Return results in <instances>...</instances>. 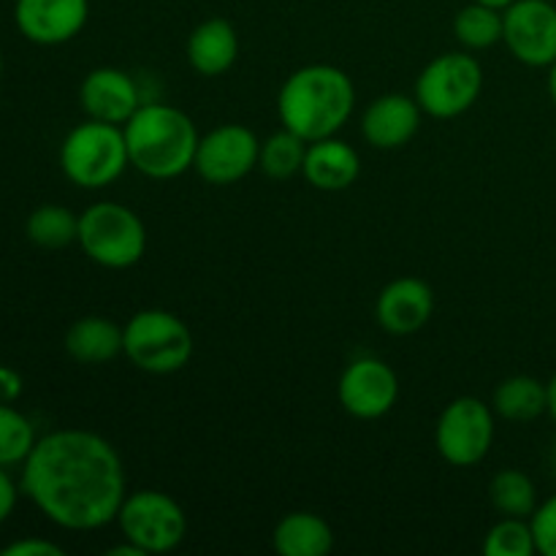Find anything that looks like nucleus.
I'll return each mask as SVG.
<instances>
[{
  "label": "nucleus",
  "mask_w": 556,
  "mask_h": 556,
  "mask_svg": "<svg viewBox=\"0 0 556 556\" xmlns=\"http://www.w3.org/2000/svg\"><path fill=\"white\" fill-rule=\"evenodd\" d=\"M22 492L52 525L90 532L117 521L128 486L123 459L106 438L60 429L38 438L22 462Z\"/></svg>",
  "instance_id": "1"
},
{
  "label": "nucleus",
  "mask_w": 556,
  "mask_h": 556,
  "mask_svg": "<svg viewBox=\"0 0 556 556\" xmlns=\"http://www.w3.org/2000/svg\"><path fill=\"white\" fill-rule=\"evenodd\" d=\"M356 109V87L337 65H302L282 81L277 92V114L282 128L304 141L337 136Z\"/></svg>",
  "instance_id": "2"
},
{
  "label": "nucleus",
  "mask_w": 556,
  "mask_h": 556,
  "mask_svg": "<svg viewBox=\"0 0 556 556\" xmlns=\"http://www.w3.org/2000/svg\"><path fill=\"white\" fill-rule=\"evenodd\" d=\"M128 161L150 179H177L193 168L199 128L182 109L163 101H144L123 125Z\"/></svg>",
  "instance_id": "3"
},
{
  "label": "nucleus",
  "mask_w": 556,
  "mask_h": 556,
  "mask_svg": "<svg viewBox=\"0 0 556 556\" xmlns=\"http://www.w3.org/2000/svg\"><path fill=\"white\" fill-rule=\"evenodd\" d=\"M128 161L123 125L90 119L68 130L60 144V168L74 185L85 190L106 188L123 177Z\"/></svg>",
  "instance_id": "4"
},
{
  "label": "nucleus",
  "mask_w": 556,
  "mask_h": 556,
  "mask_svg": "<svg viewBox=\"0 0 556 556\" xmlns=\"http://www.w3.org/2000/svg\"><path fill=\"white\" fill-rule=\"evenodd\" d=\"M193 351L190 326L168 309H141L123 326V353L141 372H179L190 364Z\"/></svg>",
  "instance_id": "5"
},
{
  "label": "nucleus",
  "mask_w": 556,
  "mask_h": 556,
  "mask_svg": "<svg viewBox=\"0 0 556 556\" xmlns=\"http://www.w3.org/2000/svg\"><path fill=\"white\" fill-rule=\"evenodd\" d=\"M76 242L103 269H130L147 253V228L130 206L96 201L79 215Z\"/></svg>",
  "instance_id": "6"
},
{
  "label": "nucleus",
  "mask_w": 556,
  "mask_h": 556,
  "mask_svg": "<svg viewBox=\"0 0 556 556\" xmlns=\"http://www.w3.org/2000/svg\"><path fill=\"white\" fill-rule=\"evenodd\" d=\"M123 541L144 554H168L188 535V516L172 494L161 489H139L125 494L117 514Z\"/></svg>",
  "instance_id": "7"
},
{
  "label": "nucleus",
  "mask_w": 556,
  "mask_h": 556,
  "mask_svg": "<svg viewBox=\"0 0 556 556\" xmlns=\"http://www.w3.org/2000/svg\"><path fill=\"white\" fill-rule=\"evenodd\" d=\"M483 90V68L470 52L434 58L416 79V101L434 119H454L470 112Z\"/></svg>",
  "instance_id": "8"
},
{
  "label": "nucleus",
  "mask_w": 556,
  "mask_h": 556,
  "mask_svg": "<svg viewBox=\"0 0 556 556\" xmlns=\"http://www.w3.org/2000/svg\"><path fill=\"white\" fill-rule=\"evenodd\" d=\"M494 407L476 396H459L440 413L434 443L440 456L454 467H476L486 459L494 445L497 424Z\"/></svg>",
  "instance_id": "9"
},
{
  "label": "nucleus",
  "mask_w": 556,
  "mask_h": 556,
  "mask_svg": "<svg viewBox=\"0 0 556 556\" xmlns=\"http://www.w3.org/2000/svg\"><path fill=\"white\" fill-rule=\"evenodd\" d=\"M261 157V141L248 125L226 123L201 136L193 168L204 182L226 188L248 177Z\"/></svg>",
  "instance_id": "10"
},
{
  "label": "nucleus",
  "mask_w": 556,
  "mask_h": 556,
  "mask_svg": "<svg viewBox=\"0 0 556 556\" xmlns=\"http://www.w3.org/2000/svg\"><path fill=\"white\" fill-rule=\"evenodd\" d=\"M503 43L530 68H548L556 60L554 0H514L503 11Z\"/></svg>",
  "instance_id": "11"
},
{
  "label": "nucleus",
  "mask_w": 556,
  "mask_h": 556,
  "mask_svg": "<svg viewBox=\"0 0 556 556\" xmlns=\"http://www.w3.org/2000/svg\"><path fill=\"white\" fill-rule=\"evenodd\" d=\"M337 396L345 413L362 421H375L391 413V407L400 400V378L394 369L375 356L353 358L340 375Z\"/></svg>",
  "instance_id": "12"
},
{
  "label": "nucleus",
  "mask_w": 556,
  "mask_h": 556,
  "mask_svg": "<svg viewBox=\"0 0 556 556\" xmlns=\"http://www.w3.org/2000/svg\"><path fill=\"white\" fill-rule=\"evenodd\" d=\"M90 0H16L14 22L27 41L60 47L85 30Z\"/></svg>",
  "instance_id": "13"
},
{
  "label": "nucleus",
  "mask_w": 556,
  "mask_h": 556,
  "mask_svg": "<svg viewBox=\"0 0 556 556\" xmlns=\"http://www.w3.org/2000/svg\"><path fill=\"white\" fill-rule=\"evenodd\" d=\"M79 103L90 119L125 125L144 103V96L128 71L96 68L81 79Z\"/></svg>",
  "instance_id": "14"
},
{
  "label": "nucleus",
  "mask_w": 556,
  "mask_h": 556,
  "mask_svg": "<svg viewBox=\"0 0 556 556\" xmlns=\"http://www.w3.org/2000/svg\"><path fill=\"white\" fill-rule=\"evenodd\" d=\"M434 313V291L418 277H400L380 291L375 318L386 334L410 337L429 324Z\"/></svg>",
  "instance_id": "15"
},
{
  "label": "nucleus",
  "mask_w": 556,
  "mask_h": 556,
  "mask_svg": "<svg viewBox=\"0 0 556 556\" xmlns=\"http://www.w3.org/2000/svg\"><path fill=\"white\" fill-rule=\"evenodd\" d=\"M421 114L424 109L418 106L416 96L386 92L375 98L362 114V136L375 150H400L418 134Z\"/></svg>",
  "instance_id": "16"
},
{
  "label": "nucleus",
  "mask_w": 556,
  "mask_h": 556,
  "mask_svg": "<svg viewBox=\"0 0 556 556\" xmlns=\"http://www.w3.org/2000/svg\"><path fill=\"white\" fill-rule=\"evenodd\" d=\"M304 179L324 193L348 190L362 174V157L348 141L329 136V139L309 141L302 166Z\"/></svg>",
  "instance_id": "17"
},
{
  "label": "nucleus",
  "mask_w": 556,
  "mask_h": 556,
  "mask_svg": "<svg viewBox=\"0 0 556 556\" xmlns=\"http://www.w3.org/2000/svg\"><path fill=\"white\" fill-rule=\"evenodd\" d=\"M185 54L195 74L220 76L233 68L239 58V33L223 16H210L190 30Z\"/></svg>",
  "instance_id": "18"
},
{
  "label": "nucleus",
  "mask_w": 556,
  "mask_h": 556,
  "mask_svg": "<svg viewBox=\"0 0 556 556\" xmlns=\"http://www.w3.org/2000/svg\"><path fill=\"white\" fill-rule=\"evenodd\" d=\"M65 351L87 367L109 364L123 353V329L103 315H85L65 331Z\"/></svg>",
  "instance_id": "19"
},
{
  "label": "nucleus",
  "mask_w": 556,
  "mask_h": 556,
  "mask_svg": "<svg viewBox=\"0 0 556 556\" xmlns=\"http://www.w3.org/2000/svg\"><path fill=\"white\" fill-rule=\"evenodd\" d=\"M271 546L282 556H326L334 548V532L318 514L293 510L277 521Z\"/></svg>",
  "instance_id": "20"
},
{
  "label": "nucleus",
  "mask_w": 556,
  "mask_h": 556,
  "mask_svg": "<svg viewBox=\"0 0 556 556\" xmlns=\"http://www.w3.org/2000/svg\"><path fill=\"white\" fill-rule=\"evenodd\" d=\"M492 407L505 421L530 424L548 413V386L532 375H510L494 389Z\"/></svg>",
  "instance_id": "21"
},
{
  "label": "nucleus",
  "mask_w": 556,
  "mask_h": 556,
  "mask_svg": "<svg viewBox=\"0 0 556 556\" xmlns=\"http://www.w3.org/2000/svg\"><path fill=\"white\" fill-rule=\"evenodd\" d=\"M27 239L41 250H63L79 237V215L63 204H41L27 217Z\"/></svg>",
  "instance_id": "22"
},
{
  "label": "nucleus",
  "mask_w": 556,
  "mask_h": 556,
  "mask_svg": "<svg viewBox=\"0 0 556 556\" xmlns=\"http://www.w3.org/2000/svg\"><path fill=\"white\" fill-rule=\"evenodd\" d=\"M489 503L500 516L530 519L538 508V489L527 472L508 467L489 481Z\"/></svg>",
  "instance_id": "23"
},
{
  "label": "nucleus",
  "mask_w": 556,
  "mask_h": 556,
  "mask_svg": "<svg viewBox=\"0 0 556 556\" xmlns=\"http://www.w3.org/2000/svg\"><path fill=\"white\" fill-rule=\"evenodd\" d=\"M454 36L470 52L492 49L503 41V11L472 0L454 16Z\"/></svg>",
  "instance_id": "24"
},
{
  "label": "nucleus",
  "mask_w": 556,
  "mask_h": 556,
  "mask_svg": "<svg viewBox=\"0 0 556 556\" xmlns=\"http://www.w3.org/2000/svg\"><path fill=\"white\" fill-rule=\"evenodd\" d=\"M307 144L302 136L293 130L282 128L271 134L269 139L261 141V157L258 168L271 179H291L302 172L304 155H307Z\"/></svg>",
  "instance_id": "25"
},
{
  "label": "nucleus",
  "mask_w": 556,
  "mask_h": 556,
  "mask_svg": "<svg viewBox=\"0 0 556 556\" xmlns=\"http://www.w3.org/2000/svg\"><path fill=\"white\" fill-rule=\"evenodd\" d=\"M36 427L11 402H0V465L14 467L30 456L36 445Z\"/></svg>",
  "instance_id": "26"
},
{
  "label": "nucleus",
  "mask_w": 556,
  "mask_h": 556,
  "mask_svg": "<svg viewBox=\"0 0 556 556\" xmlns=\"http://www.w3.org/2000/svg\"><path fill=\"white\" fill-rule=\"evenodd\" d=\"M483 554L486 556H532L538 554L535 532L530 519L503 516L483 538Z\"/></svg>",
  "instance_id": "27"
},
{
  "label": "nucleus",
  "mask_w": 556,
  "mask_h": 556,
  "mask_svg": "<svg viewBox=\"0 0 556 556\" xmlns=\"http://www.w3.org/2000/svg\"><path fill=\"white\" fill-rule=\"evenodd\" d=\"M532 532H535L538 554L556 556V494L541 503L530 516Z\"/></svg>",
  "instance_id": "28"
},
{
  "label": "nucleus",
  "mask_w": 556,
  "mask_h": 556,
  "mask_svg": "<svg viewBox=\"0 0 556 556\" xmlns=\"http://www.w3.org/2000/svg\"><path fill=\"white\" fill-rule=\"evenodd\" d=\"M3 556H63L65 552L52 541H41V538H25V541H16L11 546H5Z\"/></svg>",
  "instance_id": "29"
},
{
  "label": "nucleus",
  "mask_w": 556,
  "mask_h": 556,
  "mask_svg": "<svg viewBox=\"0 0 556 556\" xmlns=\"http://www.w3.org/2000/svg\"><path fill=\"white\" fill-rule=\"evenodd\" d=\"M16 500H20V489H16L14 478L9 476V470L0 465V525L14 514Z\"/></svg>",
  "instance_id": "30"
},
{
  "label": "nucleus",
  "mask_w": 556,
  "mask_h": 556,
  "mask_svg": "<svg viewBox=\"0 0 556 556\" xmlns=\"http://www.w3.org/2000/svg\"><path fill=\"white\" fill-rule=\"evenodd\" d=\"M22 394V378L9 367H0V402H14Z\"/></svg>",
  "instance_id": "31"
},
{
  "label": "nucleus",
  "mask_w": 556,
  "mask_h": 556,
  "mask_svg": "<svg viewBox=\"0 0 556 556\" xmlns=\"http://www.w3.org/2000/svg\"><path fill=\"white\" fill-rule=\"evenodd\" d=\"M109 556H147V554L141 552L139 546H134V543H128V541H125L123 546H114V548H109Z\"/></svg>",
  "instance_id": "32"
},
{
  "label": "nucleus",
  "mask_w": 556,
  "mask_h": 556,
  "mask_svg": "<svg viewBox=\"0 0 556 556\" xmlns=\"http://www.w3.org/2000/svg\"><path fill=\"white\" fill-rule=\"evenodd\" d=\"M546 386H548V416H552V421L556 424V372Z\"/></svg>",
  "instance_id": "33"
},
{
  "label": "nucleus",
  "mask_w": 556,
  "mask_h": 556,
  "mask_svg": "<svg viewBox=\"0 0 556 556\" xmlns=\"http://www.w3.org/2000/svg\"><path fill=\"white\" fill-rule=\"evenodd\" d=\"M548 96H552V101L556 106V60L548 65Z\"/></svg>",
  "instance_id": "34"
},
{
  "label": "nucleus",
  "mask_w": 556,
  "mask_h": 556,
  "mask_svg": "<svg viewBox=\"0 0 556 556\" xmlns=\"http://www.w3.org/2000/svg\"><path fill=\"white\" fill-rule=\"evenodd\" d=\"M476 3L492 5V9H500V11H505V9H508L510 3H514V0H476Z\"/></svg>",
  "instance_id": "35"
},
{
  "label": "nucleus",
  "mask_w": 556,
  "mask_h": 556,
  "mask_svg": "<svg viewBox=\"0 0 556 556\" xmlns=\"http://www.w3.org/2000/svg\"><path fill=\"white\" fill-rule=\"evenodd\" d=\"M552 470H554V476H556V445H554V451H552Z\"/></svg>",
  "instance_id": "36"
},
{
  "label": "nucleus",
  "mask_w": 556,
  "mask_h": 556,
  "mask_svg": "<svg viewBox=\"0 0 556 556\" xmlns=\"http://www.w3.org/2000/svg\"><path fill=\"white\" fill-rule=\"evenodd\" d=\"M0 76H3V58H0Z\"/></svg>",
  "instance_id": "37"
}]
</instances>
